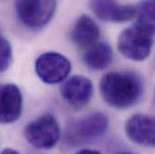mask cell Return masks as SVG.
I'll return each mask as SVG.
<instances>
[{"label":"cell","instance_id":"12","mask_svg":"<svg viewBox=\"0 0 155 154\" xmlns=\"http://www.w3.org/2000/svg\"><path fill=\"white\" fill-rule=\"evenodd\" d=\"M83 63L91 70H102L107 68L113 61L111 46L105 41H98L86 50L82 56Z\"/></svg>","mask_w":155,"mask_h":154},{"label":"cell","instance_id":"15","mask_svg":"<svg viewBox=\"0 0 155 154\" xmlns=\"http://www.w3.org/2000/svg\"><path fill=\"white\" fill-rule=\"evenodd\" d=\"M76 154H101L99 152L95 151V150H89V149H84L79 151Z\"/></svg>","mask_w":155,"mask_h":154},{"label":"cell","instance_id":"8","mask_svg":"<svg viewBox=\"0 0 155 154\" xmlns=\"http://www.w3.org/2000/svg\"><path fill=\"white\" fill-rule=\"evenodd\" d=\"M127 137L134 143L155 147V117L147 115H134L125 123Z\"/></svg>","mask_w":155,"mask_h":154},{"label":"cell","instance_id":"14","mask_svg":"<svg viewBox=\"0 0 155 154\" xmlns=\"http://www.w3.org/2000/svg\"><path fill=\"white\" fill-rule=\"evenodd\" d=\"M13 61V51L10 42L0 33V72L5 71Z\"/></svg>","mask_w":155,"mask_h":154},{"label":"cell","instance_id":"4","mask_svg":"<svg viewBox=\"0 0 155 154\" xmlns=\"http://www.w3.org/2000/svg\"><path fill=\"white\" fill-rule=\"evenodd\" d=\"M153 36L139 30L134 25L124 29L119 35L117 48L127 59L134 61H144L151 53Z\"/></svg>","mask_w":155,"mask_h":154},{"label":"cell","instance_id":"16","mask_svg":"<svg viewBox=\"0 0 155 154\" xmlns=\"http://www.w3.org/2000/svg\"><path fill=\"white\" fill-rule=\"evenodd\" d=\"M0 154H19L17 151L14 150V149H5Z\"/></svg>","mask_w":155,"mask_h":154},{"label":"cell","instance_id":"2","mask_svg":"<svg viewBox=\"0 0 155 154\" xmlns=\"http://www.w3.org/2000/svg\"><path fill=\"white\" fill-rule=\"evenodd\" d=\"M25 136L33 147L49 150L58 143L61 137V128L54 116L46 114L25 126Z\"/></svg>","mask_w":155,"mask_h":154},{"label":"cell","instance_id":"11","mask_svg":"<svg viewBox=\"0 0 155 154\" xmlns=\"http://www.w3.org/2000/svg\"><path fill=\"white\" fill-rule=\"evenodd\" d=\"M71 37L78 47L88 49L98 42L100 29L92 18L83 15L76 21L71 30Z\"/></svg>","mask_w":155,"mask_h":154},{"label":"cell","instance_id":"6","mask_svg":"<svg viewBox=\"0 0 155 154\" xmlns=\"http://www.w3.org/2000/svg\"><path fill=\"white\" fill-rule=\"evenodd\" d=\"M35 71L40 79L46 84L64 81L71 71V61L58 52H46L35 61Z\"/></svg>","mask_w":155,"mask_h":154},{"label":"cell","instance_id":"10","mask_svg":"<svg viewBox=\"0 0 155 154\" xmlns=\"http://www.w3.org/2000/svg\"><path fill=\"white\" fill-rule=\"evenodd\" d=\"M90 8L97 18L107 22L124 23L136 15V6L120 5L115 1H92Z\"/></svg>","mask_w":155,"mask_h":154},{"label":"cell","instance_id":"1","mask_svg":"<svg viewBox=\"0 0 155 154\" xmlns=\"http://www.w3.org/2000/svg\"><path fill=\"white\" fill-rule=\"evenodd\" d=\"M99 88L105 102L117 109L134 106L143 94L141 78L131 72L114 71L104 75Z\"/></svg>","mask_w":155,"mask_h":154},{"label":"cell","instance_id":"9","mask_svg":"<svg viewBox=\"0 0 155 154\" xmlns=\"http://www.w3.org/2000/svg\"><path fill=\"white\" fill-rule=\"evenodd\" d=\"M23 97L15 84L0 85V123L8 124L17 121L22 114Z\"/></svg>","mask_w":155,"mask_h":154},{"label":"cell","instance_id":"17","mask_svg":"<svg viewBox=\"0 0 155 154\" xmlns=\"http://www.w3.org/2000/svg\"><path fill=\"white\" fill-rule=\"evenodd\" d=\"M117 154H132V153H129V152H122V153H117Z\"/></svg>","mask_w":155,"mask_h":154},{"label":"cell","instance_id":"18","mask_svg":"<svg viewBox=\"0 0 155 154\" xmlns=\"http://www.w3.org/2000/svg\"><path fill=\"white\" fill-rule=\"evenodd\" d=\"M153 99H154V106H155V90H154V97H153Z\"/></svg>","mask_w":155,"mask_h":154},{"label":"cell","instance_id":"5","mask_svg":"<svg viewBox=\"0 0 155 154\" xmlns=\"http://www.w3.org/2000/svg\"><path fill=\"white\" fill-rule=\"evenodd\" d=\"M57 7L55 1H17L15 10L19 20L31 29L47 25L53 17Z\"/></svg>","mask_w":155,"mask_h":154},{"label":"cell","instance_id":"7","mask_svg":"<svg viewBox=\"0 0 155 154\" xmlns=\"http://www.w3.org/2000/svg\"><path fill=\"white\" fill-rule=\"evenodd\" d=\"M92 94L93 84L89 78L84 76H72L61 86V95L64 101L77 109L88 104Z\"/></svg>","mask_w":155,"mask_h":154},{"label":"cell","instance_id":"13","mask_svg":"<svg viewBox=\"0 0 155 154\" xmlns=\"http://www.w3.org/2000/svg\"><path fill=\"white\" fill-rule=\"evenodd\" d=\"M134 26L145 34H155V1H143L136 6Z\"/></svg>","mask_w":155,"mask_h":154},{"label":"cell","instance_id":"3","mask_svg":"<svg viewBox=\"0 0 155 154\" xmlns=\"http://www.w3.org/2000/svg\"><path fill=\"white\" fill-rule=\"evenodd\" d=\"M109 124L107 115L96 112L72 123L67 131V138L72 144H81L100 138Z\"/></svg>","mask_w":155,"mask_h":154}]
</instances>
